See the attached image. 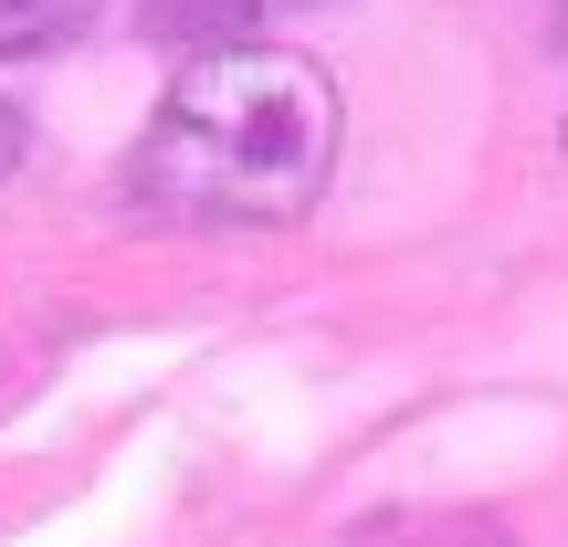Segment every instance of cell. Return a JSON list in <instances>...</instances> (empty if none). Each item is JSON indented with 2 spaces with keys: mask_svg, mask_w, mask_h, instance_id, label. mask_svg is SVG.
Listing matches in <instances>:
<instances>
[{
  "mask_svg": "<svg viewBox=\"0 0 568 547\" xmlns=\"http://www.w3.org/2000/svg\"><path fill=\"white\" fill-rule=\"evenodd\" d=\"M326 169H337V74L253 32L190 53L126 148L138 211L180 232H284L326 201Z\"/></svg>",
  "mask_w": 568,
  "mask_h": 547,
  "instance_id": "1",
  "label": "cell"
},
{
  "mask_svg": "<svg viewBox=\"0 0 568 547\" xmlns=\"http://www.w3.org/2000/svg\"><path fill=\"white\" fill-rule=\"evenodd\" d=\"M105 0H0V63H32V53H63V42L95 21Z\"/></svg>",
  "mask_w": 568,
  "mask_h": 547,
  "instance_id": "2",
  "label": "cell"
},
{
  "mask_svg": "<svg viewBox=\"0 0 568 547\" xmlns=\"http://www.w3.org/2000/svg\"><path fill=\"white\" fill-rule=\"evenodd\" d=\"M21 159H32V126H21V105H11V95H0V180H11V169H21Z\"/></svg>",
  "mask_w": 568,
  "mask_h": 547,
  "instance_id": "3",
  "label": "cell"
}]
</instances>
